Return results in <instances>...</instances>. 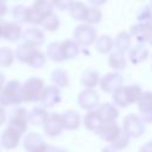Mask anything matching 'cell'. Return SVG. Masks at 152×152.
<instances>
[{
	"label": "cell",
	"instance_id": "cell-1",
	"mask_svg": "<svg viewBox=\"0 0 152 152\" xmlns=\"http://www.w3.org/2000/svg\"><path fill=\"white\" fill-rule=\"evenodd\" d=\"M45 84L42 78L30 77L24 83H21L20 89V100L21 102H37L39 101L40 94Z\"/></svg>",
	"mask_w": 152,
	"mask_h": 152
},
{
	"label": "cell",
	"instance_id": "cell-34",
	"mask_svg": "<svg viewBox=\"0 0 152 152\" xmlns=\"http://www.w3.org/2000/svg\"><path fill=\"white\" fill-rule=\"evenodd\" d=\"M42 27L43 30L45 31H49V32H56L59 26H61V21H59V18L56 15V14H50L49 17L44 18L43 21H42Z\"/></svg>",
	"mask_w": 152,
	"mask_h": 152
},
{
	"label": "cell",
	"instance_id": "cell-7",
	"mask_svg": "<svg viewBox=\"0 0 152 152\" xmlns=\"http://www.w3.org/2000/svg\"><path fill=\"white\" fill-rule=\"evenodd\" d=\"M62 100V94H61V89H58L55 86H45L40 97H39V102L42 103V107L44 108H52L55 106H57Z\"/></svg>",
	"mask_w": 152,
	"mask_h": 152
},
{
	"label": "cell",
	"instance_id": "cell-9",
	"mask_svg": "<svg viewBox=\"0 0 152 152\" xmlns=\"http://www.w3.org/2000/svg\"><path fill=\"white\" fill-rule=\"evenodd\" d=\"M100 103V96L94 89H84L77 96V104L84 110H94Z\"/></svg>",
	"mask_w": 152,
	"mask_h": 152
},
{
	"label": "cell",
	"instance_id": "cell-11",
	"mask_svg": "<svg viewBox=\"0 0 152 152\" xmlns=\"http://www.w3.org/2000/svg\"><path fill=\"white\" fill-rule=\"evenodd\" d=\"M43 128H44V133L48 137H50V138L58 137L63 132V129H64L61 114H58V113H51V114H49L46 121L43 125Z\"/></svg>",
	"mask_w": 152,
	"mask_h": 152
},
{
	"label": "cell",
	"instance_id": "cell-49",
	"mask_svg": "<svg viewBox=\"0 0 152 152\" xmlns=\"http://www.w3.org/2000/svg\"><path fill=\"white\" fill-rule=\"evenodd\" d=\"M0 1H2V2H6V0H0Z\"/></svg>",
	"mask_w": 152,
	"mask_h": 152
},
{
	"label": "cell",
	"instance_id": "cell-25",
	"mask_svg": "<svg viewBox=\"0 0 152 152\" xmlns=\"http://www.w3.org/2000/svg\"><path fill=\"white\" fill-rule=\"evenodd\" d=\"M87 10H88V7L83 2H81V1H72V4L68 8V12H69L70 17L74 20H76V21H84L86 14H87Z\"/></svg>",
	"mask_w": 152,
	"mask_h": 152
},
{
	"label": "cell",
	"instance_id": "cell-16",
	"mask_svg": "<svg viewBox=\"0 0 152 152\" xmlns=\"http://www.w3.org/2000/svg\"><path fill=\"white\" fill-rule=\"evenodd\" d=\"M64 129L76 131L81 126V115L75 109H68L61 114Z\"/></svg>",
	"mask_w": 152,
	"mask_h": 152
},
{
	"label": "cell",
	"instance_id": "cell-41",
	"mask_svg": "<svg viewBox=\"0 0 152 152\" xmlns=\"http://www.w3.org/2000/svg\"><path fill=\"white\" fill-rule=\"evenodd\" d=\"M74 0H50L52 7L57 8L58 11H65L72 4Z\"/></svg>",
	"mask_w": 152,
	"mask_h": 152
},
{
	"label": "cell",
	"instance_id": "cell-28",
	"mask_svg": "<svg viewBox=\"0 0 152 152\" xmlns=\"http://www.w3.org/2000/svg\"><path fill=\"white\" fill-rule=\"evenodd\" d=\"M62 52L64 56V59H71L75 58L80 53V46L78 44L72 39H65L61 43Z\"/></svg>",
	"mask_w": 152,
	"mask_h": 152
},
{
	"label": "cell",
	"instance_id": "cell-47",
	"mask_svg": "<svg viewBox=\"0 0 152 152\" xmlns=\"http://www.w3.org/2000/svg\"><path fill=\"white\" fill-rule=\"evenodd\" d=\"M101 152H119V151L115 150L112 145H107V146H104V147L101 150Z\"/></svg>",
	"mask_w": 152,
	"mask_h": 152
},
{
	"label": "cell",
	"instance_id": "cell-48",
	"mask_svg": "<svg viewBox=\"0 0 152 152\" xmlns=\"http://www.w3.org/2000/svg\"><path fill=\"white\" fill-rule=\"evenodd\" d=\"M4 86H5V76L2 72H0V90L2 89Z\"/></svg>",
	"mask_w": 152,
	"mask_h": 152
},
{
	"label": "cell",
	"instance_id": "cell-17",
	"mask_svg": "<svg viewBox=\"0 0 152 152\" xmlns=\"http://www.w3.org/2000/svg\"><path fill=\"white\" fill-rule=\"evenodd\" d=\"M20 134H18L17 132H14L11 128H6L2 131L1 137H0V144L5 150H13L18 146L19 141H20Z\"/></svg>",
	"mask_w": 152,
	"mask_h": 152
},
{
	"label": "cell",
	"instance_id": "cell-36",
	"mask_svg": "<svg viewBox=\"0 0 152 152\" xmlns=\"http://www.w3.org/2000/svg\"><path fill=\"white\" fill-rule=\"evenodd\" d=\"M14 62V52L7 48L1 46L0 48V68H8Z\"/></svg>",
	"mask_w": 152,
	"mask_h": 152
},
{
	"label": "cell",
	"instance_id": "cell-5",
	"mask_svg": "<svg viewBox=\"0 0 152 152\" xmlns=\"http://www.w3.org/2000/svg\"><path fill=\"white\" fill-rule=\"evenodd\" d=\"M96 38V30L86 23L78 25L74 31V40L78 44V46H90L95 43Z\"/></svg>",
	"mask_w": 152,
	"mask_h": 152
},
{
	"label": "cell",
	"instance_id": "cell-26",
	"mask_svg": "<svg viewBox=\"0 0 152 152\" xmlns=\"http://www.w3.org/2000/svg\"><path fill=\"white\" fill-rule=\"evenodd\" d=\"M95 49L97 52L106 55L109 53L113 49H114V44H113V38L109 37L108 34H101L100 37L96 38L95 40Z\"/></svg>",
	"mask_w": 152,
	"mask_h": 152
},
{
	"label": "cell",
	"instance_id": "cell-14",
	"mask_svg": "<svg viewBox=\"0 0 152 152\" xmlns=\"http://www.w3.org/2000/svg\"><path fill=\"white\" fill-rule=\"evenodd\" d=\"M95 112L99 115V118H100L102 124L115 122V120L119 116V109L114 104H112L109 102H104V103L99 104L96 107Z\"/></svg>",
	"mask_w": 152,
	"mask_h": 152
},
{
	"label": "cell",
	"instance_id": "cell-24",
	"mask_svg": "<svg viewBox=\"0 0 152 152\" xmlns=\"http://www.w3.org/2000/svg\"><path fill=\"white\" fill-rule=\"evenodd\" d=\"M50 80L52 82V86L57 87L58 89L61 88H66L69 86V75L64 69L57 68L55 70H52L51 75H50Z\"/></svg>",
	"mask_w": 152,
	"mask_h": 152
},
{
	"label": "cell",
	"instance_id": "cell-21",
	"mask_svg": "<svg viewBox=\"0 0 152 152\" xmlns=\"http://www.w3.org/2000/svg\"><path fill=\"white\" fill-rule=\"evenodd\" d=\"M148 57V50L145 48V45L137 44L134 46H131L128 50V59L133 64H140L145 62Z\"/></svg>",
	"mask_w": 152,
	"mask_h": 152
},
{
	"label": "cell",
	"instance_id": "cell-31",
	"mask_svg": "<svg viewBox=\"0 0 152 152\" xmlns=\"http://www.w3.org/2000/svg\"><path fill=\"white\" fill-rule=\"evenodd\" d=\"M139 114H144L152 110V91H142L140 99L138 100Z\"/></svg>",
	"mask_w": 152,
	"mask_h": 152
},
{
	"label": "cell",
	"instance_id": "cell-33",
	"mask_svg": "<svg viewBox=\"0 0 152 152\" xmlns=\"http://www.w3.org/2000/svg\"><path fill=\"white\" fill-rule=\"evenodd\" d=\"M102 20V12L99 7H88L84 23L88 25H96Z\"/></svg>",
	"mask_w": 152,
	"mask_h": 152
},
{
	"label": "cell",
	"instance_id": "cell-37",
	"mask_svg": "<svg viewBox=\"0 0 152 152\" xmlns=\"http://www.w3.org/2000/svg\"><path fill=\"white\" fill-rule=\"evenodd\" d=\"M113 102L115 103L114 104L115 107H120V108H126L129 106L126 96V91H125V86L120 87L113 93Z\"/></svg>",
	"mask_w": 152,
	"mask_h": 152
},
{
	"label": "cell",
	"instance_id": "cell-51",
	"mask_svg": "<svg viewBox=\"0 0 152 152\" xmlns=\"http://www.w3.org/2000/svg\"><path fill=\"white\" fill-rule=\"evenodd\" d=\"M0 23H1V21H0Z\"/></svg>",
	"mask_w": 152,
	"mask_h": 152
},
{
	"label": "cell",
	"instance_id": "cell-23",
	"mask_svg": "<svg viewBox=\"0 0 152 152\" xmlns=\"http://www.w3.org/2000/svg\"><path fill=\"white\" fill-rule=\"evenodd\" d=\"M108 65L115 70V72H119V71H122L126 69L127 66V58L125 57L124 53L121 52H118V51H113L109 53V57H108Z\"/></svg>",
	"mask_w": 152,
	"mask_h": 152
},
{
	"label": "cell",
	"instance_id": "cell-8",
	"mask_svg": "<svg viewBox=\"0 0 152 152\" xmlns=\"http://www.w3.org/2000/svg\"><path fill=\"white\" fill-rule=\"evenodd\" d=\"M122 83H124V77L119 72L112 71V72L104 74L100 78L99 86H100V88H101L102 91H104V93H112L113 94L116 89H119L120 87H122Z\"/></svg>",
	"mask_w": 152,
	"mask_h": 152
},
{
	"label": "cell",
	"instance_id": "cell-29",
	"mask_svg": "<svg viewBox=\"0 0 152 152\" xmlns=\"http://www.w3.org/2000/svg\"><path fill=\"white\" fill-rule=\"evenodd\" d=\"M46 58L56 62V63H61L64 59L63 52H62V48H61V43L59 42H52L48 45L46 48V52H45Z\"/></svg>",
	"mask_w": 152,
	"mask_h": 152
},
{
	"label": "cell",
	"instance_id": "cell-4",
	"mask_svg": "<svg viewBox=\"0 0 152 152\" xmlns=\"http://www.w3.org/2000/svg\"><path fill=\"white\" fill-rule=\"evenodd\" d=\"M122 132L129 137V139L139 138L145 132V124L141 121L139 115L128 114L122 121Z\"/></svg>",
	"mask_w": 152,
	"mask_h": 152
},
{
	"label": "cell",
	"instance_id": "cell-44",
	"mask_svg": "<svg viewBox=\"0 0 152 152\" xmlns=\"http://www.w3.org/2000/svg\"><path fill=\"white\" fill-rule=\"evenodd\" d=\"M5 121H6V112L5 108L0 106V126H2Z\"/></svg>",
	"mask_w": 152,
	"mask_h": 152
},
{
	"label": "cell",
	"instance_id": "cell-27",
	"mask_svg": "<svg viewBox=\"0 0 152 152\" xmlns=\"http://www.w3.org/2000/svg\"><path fill=\"white\" fill-rule=\"evenodd\" d=\"M39 17H42L43 19L49 17L50 14H52V5L50 2V0H34L33 4L30 6Z\"/></svg>",
	"mask_w": 152,
	"mask_h": 152
},
{
	"label": "cell",
	"instance_id": "cell-46",
	"mask_svg": "<svg viewBox=\"0 0 152 152\" xmlns=\"http://www.w3.org/2000/svg\"><path fill=\"white\" fill-rule=\"evenodd\" d=\"M46 152H66V151L59 146H49Z\"/></svg>",
	"mask_w": 152,
	"mask_h": 152
},
{
	"label": "cell",
	"instance_id": "cell-12",
	"mask_svg": "<svg viewBox=\"0 0 152 152\" xmlns=\"http://www.w3.org/2000/svg\"><path fill=\"white\" fill-rule=\"evenodd\" d=\"M23 30L21 26L14 21H6L0 23V37H2L7 42H17L21 38Z\"/></svg>",
	"mask_w": 152,
	"mask_h": 152
},
{
	"label": "cell",
	"instance_id": "cell-39",
	"mask_svg": "<svg viewBox=\"0 0 152 152\" xmlns=\"http://www.w3.org/2000/svg\"><path fill=\"white\" fill-rule=\"evenodd\" d=\"M137 19L140 24H150L152 20V6H142L137 13Z\"/></svg>",
	"mask_w": 152,
	"mask_h": 152
},
{
	"label": "cell",
	"instance_id": "cell-19",
	"mask_svg": "<svg viewBox=\"0 0 152 152\" xmlns=\"http://www.w3.org/2000/svg\"><path fill=\"white\" fill-rule=\"evenodd\" d=\"M48 116H49V113H48L46 108H44L42 106H37V107H33L28 112L27 120H28V124H31L33 126H43L44 122L46 121Z\"/></svg>",
	"mask_w": 152,
	"mask_h": 152
},
{
	"label": "cell",
	"instance_id": "cell-50",
	"mask_svg": "<svg viewBox=\"0 0 152 152\" xmlns=\"http://www.w3.org/2000/svg\"><path fill=\"white\" fill-rule=\"evenodd\" d=\"M150 25H151V26H152V20H151V21H150Z\"/></svg>",
	"mask_w": 152,
	"mask_h": 152
},
{
	"label": "cell",
	"instance_id": "cell-40",
	"mask_svg": "<svg viewBox=\"0 0 152 152\" xmlns=\"http://www.w3.org/2000/svg\"><path fill=\"white\" fill-rule=\"evenodd\" d=\"M129 137L127 135V134H125L124 132H121L120 133V135L112 142V144H109V145H112L115 150H118V151H120V150H124V148H126L127 146H128V144H129Z\"/></svg>",
	"mask_w": 152,
	"mask_h": 152
},
{
	"label": "cell",
	"instance_id": "cell-15",
	"mask_svg": "<svg viewBox=\"0 0 152 152\" xmlns=\"http://www.w3.org/2000/svg\"><path fill=\"white\" fill-rule=\"evenodd\" d=\"M21 38L24 39V43L32 45L34 48L40 46L45 42V34L40 28L37 27H27L25 31H23Z\"/></svg>",
	"mask_w": 152,
	"mask_h": 152
},
{
	"label": "cell",
	"instance_id": "cell-10",
	"mask_svg": "<svg viewBox=\"0 0 152 152\" xmlns=\"http://www.w3.org/2000/svg\"><path fill=\"white\" fill-rule=\"evenodd\" d=\"M129 34L137 39L141 45L150 44L152 45V26L150 24H134L129 28Z\"/></svg>",
	"mask_w": 152,
	"mask_h": 152
},
{
	"label": "cell",
	"instance_id": "cell-30",
	"mask_svg": "<svg viewBox=\"0 0 152 152\" xmlns=\"http://www.w3.org/2000/svg\"><path fill=\"white\" fill-rule=\"evenodd\" d=\"M83 125H84V127L88 131L95 132V133L97 132V129L100 128V126L102 125V122H101L99 115L96 114L95 109L87 112V114L83 116Z\"/></svg>",
	"mask_w": 152,
	"mask_h": 152
},
{
	"label": "cell",
	"instance_id": "cell-43",
	"mask_svg": "<svg viewBox=\"0 0 152 152\" xmlns=\"http://www.w3.org/2000/svg\"><path fill=\"white\" fill-rule=\"evenodd\" d=\"M7 13H8V7H7L6 2L0 1V19H1V18H4Z\"/></svg>",
	"mask_w": 152,
	"mask_h": 152
},
{
	"label": "cell",
	"instance_id": "cell-18",
	"mask_svg": "<svg viewBox=\"0 0 152 152\" xmlns=\"http://www.w3.org/2000/svg\"><path fill=\"white\" fill-rule=\"evenodd\" d=\"M113 44H114L115 51L121 52V53H125L126 51H128L131 49V45H132V36L127 31H121L113 39Z\"/></svg>",
	"mask_w": 152,
	"mask_h": 152
},
{
	"label": "cell",
	"instance_id": "cell-22",
	"mask_svg": "<svg viewBox=\"0 0 152 152\" xmlns=\"http://www.w3.org/2000/svg\"><path fill=\"white\" fill-rule=\"evenodd\" d=\"M36 50H37V48L28 45L26 43H21L17 46V49L14 51V58H17L20 63L28 64V62H30V59H31V57Z\"/></svg>",
	"mask_w": 152,
	"mask_h": 152
},
{
	"label": "cell",
	"instance_id": "cell-35",
	"mask_svg": "<svg viewBox=\"0 0 152 152\" xmlns=\"http://www.w3.org/2000/svg\"><path fill=\"white\" fill-rule=\"evenodd\" d=\"M125 91H126V96L128 100V103H137L138 100L140 99L142 90L140 88V86L138 84H129V86H125Z\"/></svg>",
	"mask_w": 152,
	"mask_h": 152
},
{
	"label": "cell",
	"instance_id": "cell-13",
	"mask_svg": "<svg viewBox=\"0 0 152 152\" xmlns=\"http://www.w3.org/2000/svg\"><path fill=\"white\" fill-rule=\"evenodd\" d=\"M122 132L121 127L116 122H108V124H102L100 128L97 129L96 134L106 142L112 144Z\"/></svg>",
	"mask_w": 152,
	"mask_h": 152
},
{
	"label": "cell",
	"instance_id": "cell-20",
	"mask_svg": "<svg viewBox=\"0 0 152 152\" xmlns=\"http://www.w3.org/2000/svg\"><path fill=\"white\" fill-rule=\"evenodd\" d=\"M100 82V75L94 69H87L81 74L80 83L84 87V89H94L99 86Z\"/></svg>",
	"mask_w": 152,
	"mask_h": 152
},
{
	"label": "cell",
	"instance_id": "cell-2",
	"mask_svg": "<svg viewBox=\"0 0 152 152\" xmlns=\"http://www.w3.org/2000/svg\"><path fill=\"white\" fill-rule=\"evenodd\" d=\"M20 89H21V83L18 80H11L6 82L2 89L0 90V106L4 108L11 106H18L21 102Z\"/></svg>",
	"mask_w": 152,
	"mask_h": 152
},
{
	"label": "cell",
	"instance_id": "cell-32",
	"mask_svg": "<svg viewBox=\"0 0 152 152\" xmlns=\"http://www.w3.org/2000/svg\"><path fill=\"white\" fill-rule=\"evenodd\" d=\"M12 18L14 19V23L17 24H24L27 23V15H28V7L24 5H17L11 11Z\"/></svg>",
	"mask_w": 152,
	"mask_h": 152
},
{
	"label": "cell",
	"instance_id": "cell-45",
	"mask_svg": "<svg viewBox=\"0 0 152 152\" xmlns=\"http://www.w3.org/2000/svg\"><path fill=\"white\" fill-rule=\"evenodd\" d=\"M88 1L93 5V7H100V6L104 5L107 0H88Z\"/></svg>",
	"mask_w": 152,
	"mask_h": 152
},
{
	"label": "cell",
	"instance_id": "cell-38",
	"mask_svg": "<svg viewBox=\"0 0 152 152\" xmlns=\"http://www.w3.org/2000/svg\"><path fill=\"white\" fill-rule=\"evenodd\" d=\"M45 62H46V56H45V53H43L40 50H36L34 51V53L32 55V57H31V59H30V62H28V65L31 66V68H34V69H39V68H42L44 64H45Z\"/></svg>",
	"mask_w": 152,
	"mask_h": 152
},
{
	"label": "cell",
	"instance_id": "cell-3",
	"mask_svg": "<svg viewBox=\"0 0 152 152\" xmlns=\"http://www.w3.org/2000/svg\"><path fill=\"white\" fill-rule=\"evenodd\" d=\"M27 115H28V112H27L26 108H24V107H15L12 110V113H11L7 127L13 129L18 134L23 135L27 131V126H28Z\"/></svg>",
	"mask_w": 152,
	"mask_h": 152
},
{
	"label": "cell",
	"instance_id": "cell-42",
	"mask_svg": "<svg viewBox=\"0 0 152 152\" xmlns=\"http://www.w3.org/2000/svg\"><path fill=\"white\" fill-rule=\"evenodd\" d=\"M139 152H152V140L142 144L140 150H139Z\"/></svg>",
	"mask_w": 152,
	"mask_h": 152
},
{
	"label": "cell",
	"instance_id": "cell-6",
	"mask_svg": "<svg viewBox=\"0 0 152 152\" xmlns=\"http://www.w3.org/2000/svg\"><path fill=\"white\" fill-rule=\"evenodd\" d=\"M23 146L26 152H46L50 145L44 141L39 133L31 132L24 137Z\"/></svg>",
	"mask_w": 152,
	"mask_h": 152
}]
</instances>
